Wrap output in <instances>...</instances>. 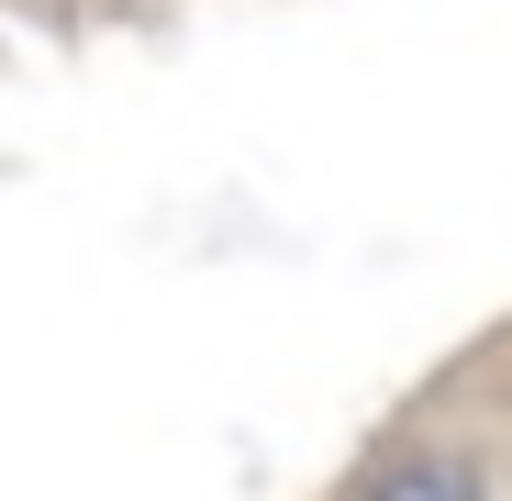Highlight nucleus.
Wrapping results in <instances>:
<instances>
[{"instance_id":"obj_1","label":"nucleus","mask_w":512,"mask_h":501,"mask_svg":"<svg viewBox=\"0 0 512 501\" xmlns=\"http://www.w3.org/2000/svg\"><path fill=\"white\" fill-rule=\"evenodd\" d=\"M357 501H479V479H468V457H435V446H423V457H390Z\"/></svg>"}]
</instances>
